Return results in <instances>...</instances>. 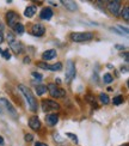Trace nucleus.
Segmentation results:
<instances>
[{
	"label": "nucleus",
	"instance_id": "f257e3e1",
	"mask_svg": "<svg viewBox=\"0 0 129 146\" xmlns=\"http://www.w3.org/2000/svg\"><path fill=\"white\" fill-rule=\"evenodd\" d=\"M18 90L21 91V94L23 95L24 98H25L30 110H31L32 113L37 111V109H38V102H37V100H36L35 95L32 94V91L30 90L28 86H25V85H23V84L18 85Z\"/></svg>",
	"mask_w": 129,
	"mask_h": 146
},
{
	"label": "nucleus",
	"instance_id": "f03ea898",
	"mask_svg": "<svg viewBox=\"0 0 129 146\" xmlns=\"http://www.w3.org/2000/svg\"><path fill=\"white\" fill-rule=\"evenodd\" d=\"M95 37V34L91 33V31H77V33H72L69 38L73 41V42H87V41H91L93 40Z\"/></svg>",
	"mask_w": 129,
	"mask_h": 146
},
{
	"label": "nucleus",
	"instance_id": "7ed1b4c3",
	"mask_svg": "<svg viewBox=\"0 0 129 146\" xmlns=\"http://www.w3.org/2000/svg\"><path fill=\"white\" fill-rule=\"evenodd\" d=\"M7 42H9L10 49L13 50V53H16V54H22V53L24 52V46H23V43L16 38L15 34L9 33V35H7Z\"/></svg>",
	"mask_w": 129,
	"mask_h": 146
},
{
	"label": "nucleus",
	"instance_id": "20e7f679",
	"mask_svg": "<svg viewBox=\"0 0 129 146\" xmlns=\"http://www.w3.org/2000/svg\"><path fill=\"white\" fill-rule=\"evenodd\" d=\"M41 108H42V110L44 111V113H48V111L60 110L61 106L56 101H54V100H52V98H47V100H42Z\"/></svg>",
	"mask_w": 129,
	"mask_h": 146
},
{
	"label": "nucleus",
	"instance_id": "39448f33",
	"mask_svg": "<svg viewBox=\"0 0 129 146\" xmlns=\"http://www.w3.org/2000/svg\"><path fill=\"white\" fill-rule=\"evenodd\" d=\"M77 76V67L75 64L72 61V60H68L66 64V73H65V78L67 83H71L73 79Z\"/></svg>",
	"mask_w": 129,
	"mask_h": 146
},
{
	"label": "nucleus",
	"instance_id": "423d86ee",
	"mask_svg": "<svg viewBox=\"0 0 129 146\" xmlns=\"http://www.w3.org/2000/svg\"><path fill=\"white\" fill-rule=\"evenodd\" d=\"M47 88H48V91H49V94H50V96L54 97V98H60V97L66 96V91L64 89L59 88L56 84H49Z\"/></svg>",
	"mask_w": 129,
	"mask_h": 146
},
{
	"label": "nucleus",
	"instance_id": "0eeeda50",
	"mask_svg": "<svg viewBox=\"0 0 129 146\" xmlns=\"http://www.w3.org/2000/svg\"><path fill=\"white\" fill-rule=\"evenodd\" d=\"M0 104H3L5 107V109L7 110L9 115L10 116H12L13 119H18V113L16 110V108L13 107V104L7 100V98H5V97H3V98H0Z\"/></svg>",
	"mask_w": 129,
	"mask_h": 146
},
{
	"label": "nucleus",
	"instance_id": "6e6552de",
	"mask_svg": "<svg viewBox=\"0 0 129 146\" xmlns=\"http://www.w3.org/2000/svg\"><path fill=\"white\" fill-rule=\"evenodd\" d=\"M37 67L42 68V70H48V71H61L62 70V64L61 62H55L53 65L50 64H47V62H43V61H38L37 62Z\"/></svg>",
	"mask_w": 129,
	"mask_h": 146
},
{
	"label": "nucleus",
	"instance_id": "1a4fd4ad",
	"mask_svg": "<svg viewBox=\"0 0 129 146\" xmlns=\"http://www.w3.org/2000/svg\"><path fill=\"white\" fill-rule=\"evenodd\" d=\"M107 7H108V11L112 16H118L120 12H121V1H118V0L109 1L108 5H107Z\"/></svg>",
	"mask_w": 129,
	"mask_h": 146
},
{
	"label": "nucleus",
	"instance_id": "9d476101",
	"mask_svg": "<svg viewBox=\"0 0 129 146\" xmlns=\"http://www.w3.org/2000/svg\"><path fill=\"white\" fill-rule=\"evenodd\" d=\"M30 33H31L32 36H36V37H42V36L46 34V28L41 23H35L34 25L31 27Z\"/></svg>",
	"mask_w": 129,
	"mask_h": 146
},
{
	"label": "nucleus",
	"instance_id": "9b49d317",
	"mask_svg": "<svg viewBox=\"0 0 129 146\" xmlns=\"http://www.w3.org/2000/svg\"><path fill=\"white\" fill-rule=\"evenodd\" d=\"M6 21H7V24L13 28L17 23H19V17H18V13L16 11H9L6 13Z\"/></svg>",
	"mask_w": 129,
	"mask_h": 146
},
{
	"label": "nucleus",
	"instance_id": "f8f14e48",
	"mask_svg": "<svg viewBox=\"0 0 129 146\" xmlns=\"http://www.w3.org/2000/svg\"><path fill=\"white\" fill-rule=\"evenodd\" d=\"M53 15H54V12L50 7H43L40 12V18L43 21H50Z\"/></svg>",
	"mask_w": 129,
	"mask_h": 146
},
{
	"label": "nucleus",
	"instance_id": "ddd939ff",
	"mask_svg": "<svg viewBox=\"0 0 129 146\" xmlns=\"http://www.w3.org/2000/svg\"><path fill=\"white\" fill-rule=\"evenodd\" d=\"M29 127L34 131H38L41 128V120L38 116H31L29 120Z\"/></svg>",
	"mask_w": 129,
	"mask_h": 146
},
{
	"label": "nucleus",
	"instance_id": "4468645a",
	"mask_svg": "<svg viewBox=\"0 0 129 146\" xmlns=\"http://www.w3.org/2000/svg\"><path fill=\"white\" fill-rule=\"evenodd\" d=\"M59 122V115L58 114H48L47 116H46V123L48 125V126H50V127H53V126H55Z\"/></svg>",
	"mask_w": 129,
	"mask_h": 146
},
{
	"label": "nucleus",
	"instance_id": "2eb2a0df",
	"mask_svg": "<svg viewBox=\"0 0 129 146\" xmlns=\"http://www.w3.org/2000/svg\"><path fill=\"white\" fill-rule=\"evenodd\" d=\"M56 55H58V53H56L55 49H48V50H46L44 53L42 54V59L49 61V60H53V59L56 58Z\"/></svg>",
	"mask_w": 129,
	"mask_h": 146
},
{
	"label": "nucleus",
	"instance_id": "dca6fc26",
	"mask_svg": "<svg viewBox=\"0 0 129 146\" xmlns=\"http://www.w3.org/2000/svg\"><path fill=\"white\" fill-rule=\"evenodd\" d=\"M61 4L69 11H77L78 10V4L75 1H72V0H62Z\"/></svg>",
	"mask_w": 129,
	"mask_h": 146
},
{
	"label": "nucleus",
	"instance_id": "f3484780",
	"mask_svg": "<svg viewBox=\"0 0 129 146\" xmlns=\"http://www.w3.org/2000/svg\"><path fill=\"white\" fill-rule=\"evenodd\" d=\"M36 11H37L36 6L35 5H30L25 9V11H24V16H25L26 18H32L36 15Z\"/></svg>",
	"mask_w": 129,
	"mask_h": 146
},
{
	"label": "nucleus",
	"instance_id": "a211bd4d",
	"mask_svg": "<svg viewBox=\"0 0 129 146\" xmlns=\"http://www.w3.org/2000/svg\"><path fill=\"white\" fill-rule=\"evenodd\" d=\"M48 91V88H47V85H37L36 86V94H37V96H43L46 92Z\"/></svg>",
	"mask_w": 129,
	"mask_h": 146
},
{
	"label": "nucleus",
	"instance_id": "6ab92c4d",
	"mask_svg": "<svg viewBox=\"0 0 129 146\" xmlns=\"http://www.w3.org/2000/svg\"><path fill=\"white\" fill-rule=\"evenodd\" d=\"M12 29H13V31L18 35H22V34H24V31H25V28H24V25L22 23H17Z\"/></svg>",
	"mask_w": 129,
	"mask_h": 146
},
{
	"label": "nucleus",
	"instance_id": "aec40b11",
	"mask_svg": "<svg viewBox=\"0 0 129 146\" xmlns=\"http://www.w3.org/2000/svg\"><path fill=\"white\" fill-rule=\"evenodd\" d=\"M121 17L127 22L129 21V6H124L123 7V10L121 11Z\"/></svg>",
	"mask_w": 129,
	"mask_h": 146
},
{
	"label": "nucleus",
	"instance_id": "412c9836",
	"mask_svg": "<svg viewBox=\"0 0 129 146\" xmlns=\"http://www.w3.org/2000/svg\"><path fill=\"white\" fill-rule=\"evenodd\" d=\"M99 100H101V102L103 103L104 106L109 104V102H110V98H109V96H108L107 94H104V92L99 94Z\"/></svg>",
	"mask_w": 129,
	"mask_h": 146
},
{
	"label": "nucleus",
	"instance_id": "4be33fe9",
	"mask_svg": "<svg viewBox=\"0 0 129 146\" xmlns=\"http://www.w3.org/2000/svg\"><path fill=\"white\" fill-rule=\"evenodd\" d=\"M103 82L105 84H111L114 82V78H112V76L110 74V73H105V74L103 76Z\"/></svg>",
	"mask_w": 129,
	"mask_h": 146
},
{
	"label": "nucleus",
	"instance_id": "5701e85b",
	"mask_svg": "<svg viewBox=\"0 0 129 146\" xmlns=\"http://www.w3.org/2000/svg\"><path fill=\"white\" fill-rule=\"evenodd\" d=\"M124 102V100H123V96H121V95H118V96H116V97H114V100H112V103L115 106H120V104H122V103Z\"/></svg>",
	"mask_w": 129,
	"mask_h": 146
},
{
	"label": "nucleus",
	"instance_id": "b1692460",
	"mask_svg": "<svg viewBox=\"0 0 129 146\" xmlns=\"http://www.w3.org/2000/svg\"><path fill=\"white\" fill-rule=\"evenodd\" d=\"M1 55L5 60H10L11 59V53H10V49H3V53Z\"/></svg>",
	"mask_w": 129,
	"mask_h": 146
},
{
	"label": "nucleus",
	"instance_id": "393cba45",
	"mask_svg": "<svg viewBox=\"0 0 129 146\" xmlns=\"http://www.w3.org/2000/svg\"><path fill=\"white\" fill-rule=\"evenodd\" d=\"M66 137H68V138H71V139H72V140H73V141H74L75 144L78 143V137H77L75 134H72V133H67V134H66Z\"/></svg>",
	"mask_w": 129,
	"mask_h": 146
},
{
	"label": "nucleus",
	"instance_id": "a878e982",
	"mask_svg": "<svg viewBox=\"0 0 129 146\" xmlns=\"http://www.w3.org/2000/svg\"><path fill=\"white\" fill-rule=\"evenodd\" d=\"M24 139H25V141H28V143H31L32 140H34V135L32 134H25V137H24Z\"/></svg>",
	"mask_w": 129,
	"mask_h": 146
},
{
	"label": "nucleus",
	"instance_id": "bb28decb",
	"mask_svg": "<svg viewBox=\"0 0 129 146\" xmlns=\"http://www.w3.org/2000/svg\"><path fill=\"white\" fill-rule=\"evenodd\" d=\"M32 76L36 79H38V80H41V79H42V74H40V73H37V72H32Z\"/></svg>",
	"mask_w": 129,
	"mask_h": 146
},
{
	"label": "nucleus",
	"instance_id": "cd10ccee",
	"mask_svg": "<svg viewBox=\"0 0 129 146\" xmlns=\"http://www.w3.org/2000/svg\"><path fill=\"white\" fill-rule=\"evenodd\" d=\"M35 146H48V144H44V143L37 141V143H35Z\"/></svg>",
	"mask_w": 129,
	"mask_h": 146
},
{
	"label": "nucleus",
	"instance_id": "c85d7f7f",
	"mask_svg": "<svg viewBox=\"0 0 129 146\" xmlns=\"http://www.w3.org/2000/svg\"><path fill=\"white\" fill-rule=\"evenodd\" d=\"M5 144V140H4V138H3V135H0V146H3Z\"/></svg>",
	"mask_w": 129,
	"mask_h": 146
},
{
	"label": "nucleus",
	"instance_id": "c756f323",
	"mask_svg": "<svg viewBox=\"0 0 129 146\" xmlns=\"http://www.w3.org/2000/svg\"><path fill=\"white\" fill-rule=\"evenodd\" d=\"M3 42H4V34L0 33V44H1Z\"/></svg>",
	"mask_w": 129,
	"mask_h": 146
},
{
	"label": "nucleus",
	"instance_id": "7c9ffc66",
	"mask_svg": "<svg viewBox=\"0 0 129 146\" xmlns=\"http://www.w3.org/2000/svg\"><path fill=\"white\" fill-rule=\"evenodd\" d=\"M121 72H122V73H127V72H128L127 67H123V66H122V67H121Z\"/></svg>",
	"mask_w": 129,
	"mask_h": 146
},
{
	"label": "nucleus",
	"instance_id": "2f4dec72",
	"mask_svg": "<svg viewBox=\"0 0 129 146\" xmlns=\"http://www.w3.org/2000/svg\"><path fill=\"white\" fill-rule=\"evenodd\" d=\"M30 58H24V64H29Z\"/></svg>",
	"mask_w": 129,
	"mask_h": 146
},
{
	"label": "nucleus",
	"instance_id": "473e14b6",
	"mask_svg": "<svg viewBox=\"0 0 129 146\" xmlns=\"http://www.w3.org/2000/svg\"><path fill=\"white\" fill-rule=\"evenodd\" d=\"M3 30H4V25L0 23V33H3Z\"/></svg>",
	"mask_w": 129,
	"mask_h": 146
},
{
	"label": "nucleus",
	"instance_id": "72a5a7b5",
	"mask_svg": "<svg viewBox=\"0 0 129 146\" xmlns=\"http://www.w3.org/2000/svg\"><path fill=\"white\" fill-rule=\"evenodd\" d=\"M116 48H117V49H124L123 46H116Z\"/></svg>",
	"mask_w": 129,
	"mask_h": 146
},
{
	"label": "nucleus",
	"instance_id": "f704fd0d",
	"mask_svg": "<svg viewBox=\"0 0 129 146\" xmlns=\"http://www.w3.org/2000/svg\"><path fill=\"white\" fill-rule=\"evenodd\" d=\"M3 113V108H1V106H0V114Z\"/></svg>",
	"mask_w": 129,
	"mask_h": 146
}]
</instances>
